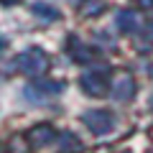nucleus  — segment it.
<instances>
[{"mask_svg":"<svg viewBox=\"0 0 153 153\" xmlns=\"http://www.w3.org/2000/svg\"><path fill=\"white\" fill-rule=\"evenodd\" d=\"M110 69L107 66H92V69H87L82 76H79V84H82V89L87 94H92V97H100V94H105L107 92V87H110Z\"/></svg>","mask_w":153,"mask_h":153,"instance_id":"1","label":"nucleus"},{"mask_svg":"<svg viewBox=\"0 0 153 153\" xmlns=\"http://www.w3.org/2000/svg\"><path fill=\"white\" fill-rule=\"evenodd\" d=\"M82 123L94 133V135H105L115 128V115L110 110H89L82 115Z\"/></svg>","mask_w":153,"mask_h":153,"instance_id":"3","label":"nucleus"},{"mask_svg":"<svg viewBox=\"0 0 153 153\" xmlns=\"http://www.w3.org/2000/svg\"><path fill=\"white\" fill-rule=\"evenodd\" d=\"M13 64H16V69L26 71V74H38V71H44L46 66H49V59H46V54L41 49L31 46V49H26L23 54H18Z\"/></svg>","mask_w":153,"mask_h":153,"instance_id":"2","label":"nucleus"},{"mask_svg":"<svg viewBox=\"0 0 153 153\" xmlns=\"http://www.w3.org/2000/svg\"><path fill=\"white\" fill-rule=\"evenodd\" d=\"M33 13H36L38 18H44V21H56V18H59V10L49 8L46 3H36V5H33Z\"/></svg>","mask_w":153,"mask_h":153,"instance_id":"8","label":"nucleus"},{"mask_svg":"<svg viewBox=\"0 0 153 153\" xmlns=\"http://www.w3.org/2000/svg\"><path fill=\"white\" fill-rule=\"evenodd\" d=\"M151 107H153V97H151Z\"/></svg>","mask_w":153,"mask_h":153,"instance_id":"9","label":"nucleus"},{"mask_svg":"<svg viewBox=\"0 0 153 153\" xmlns=\"http://www.w3.org/2000/svg\"><path fill=\"white\" fill-rule=\"evenodd\" d=\"M135 94V84H133L130 76H123L120 82H117V89H115V100L117 102H128V100Z\"/></svg>","mask_w":153,"mask_h":153,"instance_id":"6","label":"nucleus"},{"mask_svg":"<svg viewBox=\"0 0 153 153\" xmlns=\"http://www.w3.org/2000/svg\"><path fill=\"white\" fill-rule=\"evenodd\" d=\"M117 26H120V31H133V28L138 26V16L133 10H125L117 16Z\"/></svg>","mask_w":153,"mask_h":153,"instance_id":"7","label":"nucleus"},{"mask_svg":"<svg viewBox=\"0 0 153 153\" xmlns=\"http://www.w3.org/2000/svg\"><path fill=\"white\" fill-rule=\"evenodd\" d=\"M125 153H130V151H125Z\"/></svg>","mask_w":153,"mask_h":153,"instance_id":"10","label":"nucleus"},{"mask_svg":"<svg viewBox=\"0 0 153 153\" xmlns=\"http://www.w3.org/2000/svg\"><path fill=\"white\" fill-rule=\"evenodd\" d=\"M59 92H64V82H36L26 87L28 100H46L49 94H59Z\"/></svg>","mask_w":153,"mask_h":153,"instance_id":"4","label":"nucleus"},{"mask_svg":"<svg viewBox=\"0 0 153 153\" xmlns=\"http://www.w3.org/2000/svg\"><path fill=\"white\" fill-rule=\"evenodd\" d=\"M28 140H31V146H44V143L54 140V130H51V125H36L28 133Z\"/></svg>","mask_w":153,"mask_h":153,"instance_id":"5","label":"nucleus"}]
</instances>
